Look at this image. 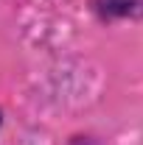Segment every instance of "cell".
I'll return each instance as SVG.
<instances>
[{
    "mask_svg": "<svg viewBox=\"0 0 143 145\" xmlns=\"http://www.w3.org/2000/svg\"><path fill=\"white\" fill-rule=\"evenodd\" d=\"M143 0H90V11L101 22H118L129 20L140 11Z\"/></svg>",
    "mask_w": 143,
    "mask_h": 145,
    "instance_id": "6da1fadb",
    "label": "cell"
},
{
    "mask_svg": "<svg viewBox=\"0 0 143 145\" xmlns=\"http://www.w3.org/2000/svg\"><path fill=\"white\" fill-rule=\"evenodd\" d=\"M0 128H3V109H0Z\"/></svg>",
    "mask_w": 143,
    "mask_h": 145,
    "instance_id": "7a4b0ae2",
    "label": "cell"
}]
</instances>
